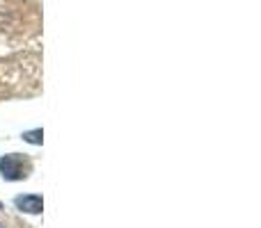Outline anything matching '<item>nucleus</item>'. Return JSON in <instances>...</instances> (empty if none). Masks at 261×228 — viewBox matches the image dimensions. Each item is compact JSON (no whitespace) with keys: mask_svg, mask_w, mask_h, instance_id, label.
<instances>
[{"mask_svg":"<svg viewBox=\"0 0 261 228\" xmlns=\"http://www.w3.org/2000/svg\"><path fill=\"white\" fill-rule=\"evenodd\" d=\"M16 208L21 212H28V215H39L41 208H44V201H41L39 194H25V197H16Z\"/></svg>","mask_w":261,"mask_h":228,"instance_id":"nucleus-2","label":"nucleus"},{"mask_svg":"<svg viewBox=\"0 0 261 228\" xmlns=\"http://www.w3.org/2000/svg\"><path fill=\"white\" fill-rule=\"evenodd\" d=\"M0 228H5V226H3V224H0Z\"/></svg>","mask_w":261,"mask_h":228,"instance_id":"nucleus-4","label":"nucleus"},{"mask_svg":"<svg viewBox=\"0 0 261 228\" xmlns=\"http://www.w3.org/2000/svg\"><path fill=\"white\" fill-rule=\"evenodd\" d=\"M23 139H25L28 144H41L44 142V133H41V128L28 130V133H23Z\"/></svg>","mask_w":261,"mask_h":228,"instance_id":"nucleus-3","label":"nucleus"},{"mask_svg":"<svg viewBox=\"0 0 261 228\" xmlns=\"http://www.w3.org/2000/svg\"><path fill=\"white\" fill-rule=\"evenodd\" d=\"M0 171H3V178L7 180H23L30 174V162L23 160L21 155H5L0 157Z\"/></svg>","mask_w":261,"mask_h":228,"instance_id":"nucleus-1","label":"nucleus"}]
</instances>
